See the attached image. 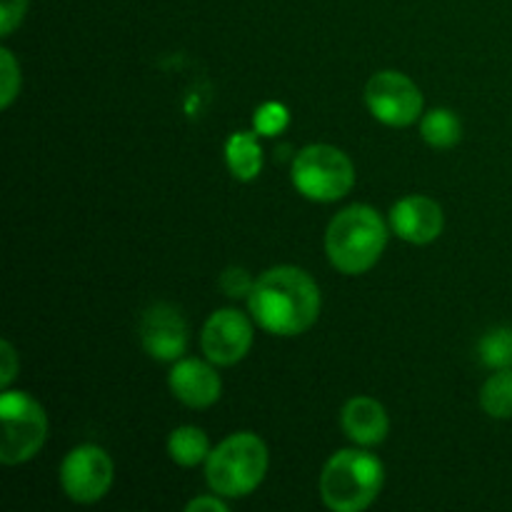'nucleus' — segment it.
<instances>
[{"label": "nucleus", "instance_id": "15", "mask_svg": "<svg viewBox=\"0 0 512 512\" xmlns=\"http://www.w3.org/2000/svg\"><path fill=\"white\" fill-rule=\"evenodd\" d=\"M168 453L175 465L180 468H195V465L205 463L210 455L208 435L195 425H183L175 428L168 438Z\"/></svg>", "mask_w": 512, "mask_h": 512}, {"label": "nucleus", "instance_id": "3", "mask_svg": "<svg viewBox=\"0 0 512 512\" xmlns=\"http://www.w3.org/2000/svg\"><path fill=\"white\" fill-rule=\"evenodd\" d=\"M383 483V463L368 450L348 448L325 463L320 473V498L335 512H360L375 503Z\"/></svg>", "mask_w": 512, "mask_h": 512}, {"label": "nucleus", "instance_id": "11", "mask_svg": "<svg viewBox=\"0 0 512 512\" xmlns=\"http://www.w3.org/2000/svg\"><path fill=\"white\" fill-rule=\"evenodd\" d=\"M390 228L413 245H428L440 238L445 228L443 208L428 195H408L390 210Z\"/></svg>", "mask_w": 512, "mask_h": 512}, {"label": "nucleus", "instance_id": "2", "mask_svg": "<svg viewBox=\"0 0 512 512\" xmlns=\"http://www.w3.org/2000/svg\"><path fill=\"white\" fill-rule=\"evenodd\" d=\"M388 245V228L370 205H350L340 210L325 233V253L335 270L345 275H363L383 255Z\"/></svg>", "mask_w": 512, "mask_h": 512}, {"label": "nucleus", "instance_id": "12", "mask_svg": "<svg viewBox=\"0 0 512 512\" xmlns=\"http://www.w3.org/2000/svg\"><path fill=\"white\" fill-rule=\"evenodd\" d=\"M170 393L188 408H210L220 400L223 393V383L215 368L198 358H180L175 360L173 370H170Z\"/></svg>", "mask_w": 512, "mask_h": 512}, {"label": "nucleus", "instance_id": "23", "mask_svg": "<svg viewBox=\"0 0 512 512\" xmlns=\"http://www.w3.org/2000/svg\"><path fill=\"white\" fill-rule=\"evenodd\" d=\"M0 360H3V365H0V385H3V390H8L15 375H18V355H15L13 345L8 340L0 345Z\"/></svg>", "mask_w": 512, "mask_h": 512}, {"label": "nucleus", "instance_id": "6", "mask_svg": "<svg viewBox=\"0 0 512 512\" xmlns=\"http://www.w3.org/2000/svg\"><path fill=\"white\" fill-rule=\"evenodd\" d=\"M0 423H3V443H0L3 465L25 463L43 448L48 438V418L43 405L20 390H3Z\"/></svg>", "mask_w": 512, "mask_h": 512}, {"label": "nucleus", "instance_id": "18", "mask_svg": "<svg viewBox=\"0 0 512 512\" xmlns=\"http://www.w3.org/2000/svg\"><path fill=\"white\" fill-rule=\"evenodd\" d=\"M478 353L485 368L490 370L512 368V328L500 325V328L488 330V333L480 338Z\"/></svg>", "mask_w": 512, "mask_h": 512}, {"label": "nucleus", "instance_id": "4", "mask_svg": "<svg viewBox=\"0 0 512 512\" xmlns=\"http://www.w3.org/2000/svg\"><path fill=\"white\" fill-rule=\"evenodd\" d=\"M268 473V448L253 433H235L205 460V478L210 490L225 500L255 493Z\"/></svg>", "mask_w": 512, "mask_h": 512}, {"label": "nucleus", "instance_id": "13", "mask_svg": "<svg viewBox=\"0 0 512 512\" xmlns=\"http://www.w3.org/2000/svg\"><path fill=\"white\" fill-rule=\"evenodd\" d=\"M340 425H343L345 435L360 448H373V445L383 443L390 430V420L383 405L365 395L345 403L343 413H340Z\"/></svg>", "mask_w": 512, "mask_h": 512}, {"label": "nucleus", "instance_id": "21", "mask_svg": "<svg viewBox=\"0 0 512 512\" xmlns=\"http://www.w3.org/2000/svg\"><path fill=\"white\" fill-rule=\"evenodd\" d=\"M253 285L255 280L243 268H228L223 273V278H220V288H223V293L228 298H248L253 293Z\"/></svg>", "mask_w": 512, "mask_h": 512}, {"label": "nucleus", "instance_id": "14", "mask_svg": "<svg viewBox=\"0 0 512 512\" xmlns=\"http://www.w3.org/2000/svg\"><path fill=\"white\" fill-rule=\"evenodd\" d=\"M260 135L255 130L248 133H233L225 143V163L235 180H255L263 170V148H260Z\"/></svg>", "mask_w": 512, "mask_h": 512}, {"label": "nucleus", "instance_id": "20", "mask_svg": "<svg viewBox=\"0 0 512 512\" xmlns=\"http://www.w3.org/2000/svg\"><path fill=\"white\" fill-rule=\"evenodd\" d=\"M20 93V68L13 50L0 48V108H10Z\"/></svg>", "mask_w": 512, "mask_h": 512}, {"label": "nucleus", "instance_id": "19", "mask_svg": "<svg viewBox=\"0 0 512 512\" xmlns=\"http://www.w3.org/2000/svg\"><path fill=\"white\" fill-rule=\"evenodd\" d=\"M290 123V113L283 103H263L253 115V130L258 135H265V138H273V135L283 133Z\"/></svg>", "mask_w": 512, "mask_h": 512}, {"label": "nucleus", "instance_id": "10", "mask_svg": "<svg viewBox=\"0 0 512 512\" xmlns=\"http://www.w3.org/2000/svg\"><path fill=\"white\" fill-rule=\"evenodd\" d=\"M140 343L145 353L160 363H173L183 358L188 348V323L178 308L168 303H155L145 310L140 320Z\"/></svg>", "mask_w": 512, "mask_h": 512}, {"label": "nucleus", "instance_id": "7", "mask_svg": "<svg viewBox=\"0 0 512 512\" xmlns=\"http://www.w3.org/2000/svg\"><path fill=\"white\" fill-rule=\"evenodd\" d=\"M365 103L375 120L390 128H408L423 118L425 100L418 85L398 70H380L365 85Z\"/></svg>", "mask_w": 512, "mask_h": 512}, {"label": "nucleus", "instance_id": "9", "mask_svg": "<svg viewBox=\"0 0 512 512\" xmlns=\"http://www.w3.org/2000/svg\"><path fill=\"white\" fill-rule=\"evenodd\" d=\"M205 358L213 365H235L250 353L253 325L240 310H215L200 335Z\"/></svg>", "mask_w": 512, "mask_h": 512}, {"label": "nucleus", "instance_id": "24", "mask_svg": "<svg viewBox=\"0 0 512 512\" xmlns=\"http://www.w3.org/2000/svg\"><path fill=\"white\" fill-rule=\"evenodd\" d=\"M188 512H228V503L220 495H203V498H195L193 503H188Z\"/></svg>", "mask_w": 512, "mask_h": 512}, {"label": "nucleus", "instance_id": "22", "mask_svg": "<svg viewBox=\"0 0 512 512\" xmlns=\"http://www.w3.org/2000/svg\"><path fill=\"white\" fill-rule=\"evenodd\" d=\"M30 0H0V35L8 38L23 23Z\"/></svg>", "mask_w": 512, "mask_h": 512}, {"label": "nucleus", "instance_id": "17", "mask_svg": "<svg viewBox=\"0 0 512 512\" xmlns=\"http://www.w3.org/2000/svg\"><path fill=\"white\" fill-rule=\"evenodd\" d=\"M480 405L495 420L512 418V368L495 370L480 390Z\"/></svg>", "mask_w": 512, "mask_h": 512}, {"label": "nucleus", "instance_id": "5", "mask_svg": "<svg viewBox=\"0 0 512 512\" xmlns=\"http://www.w3.org/2000/svg\"><path fill=\"white\" fill-rule=\"evenodd\" d=\"M293 185L303 198L315 203H335L355 185V168L348 155L335 145L315 143L293 158Z\"/></svg>", "mask_w": 512, "mask_h": 512}, {"label": "nucleus", "instance_id": "8", "mask_svg": "<svg viewBox=\"0 0 512 512\" xmlns=\"http://www.w3.org/2000/svg\"><path fill=\"white\" fill-rule=\"evenodd\" d=\"M60 485L73 503H98L113 485V460L98 445H78L60 465Z\"/></svg>", "mask_w": 512, "mask_h": 512}, {"label": "nucleus", "instance_id": "16", "mask_svg": "<svg viewBox=\"0 0 512 512\" xmlns=\"http://www.w3.org/2000/svg\"><path fill=\"white\" fill-rule=\"evenodd\" d=\"M420 135L433 148L448 150L460 143V138H463V125H460V118L453 110L435 108L430 113H423V118H420Z\"/></svg>", "mask_w": 512, "mask_h": 512}, {"label": "nucleus", "instance_id": "1", "mask_svg": "<svg viewBox=\"0 0 512 512\" xmlns=\"http://www.w3.org/2000/svg\"><path fill=\"white\" fill-rule=\"evenodd\" d=\"M320 288L305 270L278 265L260 275L248 295L255 323L270 335L293 338L315 325L320 315Z\"/></svg>", "mask_w": 512, "mask_h": 512}]
</instances>
